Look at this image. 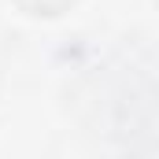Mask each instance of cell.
Wrapping results in <instances>:
<instances>
[{
  "label": "cell",
  "instance_id": "1",
  "mask_svg": "<svg viewBox=\"0 0 159 159\" xmlns=\"http://www.w3.org/2000/svg\"><path fill=\"white\" fill-rule=\"evenodd\" d=\"M22 7H30V11H37V15H56L59 7H67L70 0H19Z\"/></svg>",
  "mask_w": 159,
  "mask_h": 159
}]
</instances>
